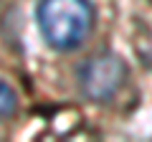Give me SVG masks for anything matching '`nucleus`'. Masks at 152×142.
Masks as SVG:
<instances>
[{
	"label": "nucleus",
	"mask_w": 152,
	"mask_h": 142,
	"mask_svg": "<svg viewBox=\"0 0 152 142\" xmlns=\"http://www.w3.org/2000/svg\"><path fill=\"white\" fill-rule=\"evenodd\" d=\"M38 31L56 51H76L94 28V8L89 0H38Z\"/></svg>",
	"instance_id": "f257e3e1"
},
{
	"label": "nucleus",
	"mask_w": 152,
	"mask_h": 142,
	"mask_svg": "<svg viewBox=\"0 0 152 142\" xmlns=\"http://www.w3.org/2000/svg\"><path fill=\"white\" fill-rule=\"evenodd\" d=\"M127 81V66L117 53H99L89 59L79 71V84L86 99L109 102L119 94Z\"/></svg>",
	"instance_id": "f03ea898"
},
{
	"label": "nucleus",
	"mask_w": 152,
	"mask_h": 142,
	"mask_svg": "<svg viewBox=\"0 0 152 142\" xmlns=\"http://www.w3.org/2000/svg\"><path fill=\"white\" fill-rule=\"evenodd\" d=\"M18 109V94L10 84L0 81V117H10Z\"/></svg>",
	"instance_id": "7ed1b4c3"
}]
</instances>
